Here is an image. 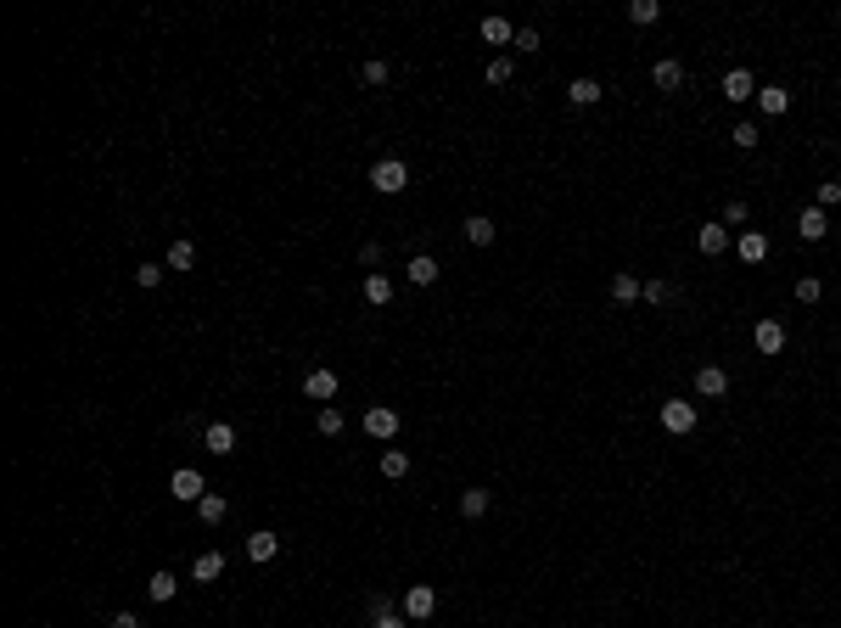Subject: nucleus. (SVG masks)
Instances as JSON below:
<instances>
[{"label": "nucleus", "instance_id": "34", "mask_svg": "<svg viewBox=\"0 0 841 628\" xmlns=\"http://www.w3.org/2000/svg\"><path fill=\"white\" fill-rule=\"evenodd\" d=\"M813 202H819L825 214H836V208H841V174H825V180H813Z\"/></svg>", "mask_w": 841, "mask_h": 628}, {"label": "nucleus", "instance_id": "3", "mask_svg": "<svg viewBox=\"0 0 841 628\" xmlns=\"http://www.w3.org/2000/svg\"><path fill=\"white\" fill-rule=\"evenodd\" d=\"M365 180H371V191L376 197H404V191L415 186V174H410V163H404V157H376L371 169H365Z\"/></svg>", "mask_w": 841, "mask_h": 628}, {"label": "nucleus", "instance_id": "28", "mask_svg": "<svg viewBox=\"0 0 841 628\" xmlns=\"http://www.w3.org/2000/svg\"><path fill=\"white\" fill-rule=\"evenodd\" d=\"M275 556H281V533H270V528L247 533V561H275Z\"/></svg>", "mask_w": 841, "mask_h": 628}, {"label": "nucleus", "instance_id": "15", "mask_svg": "<svg viewBox=\"0 0 841 628\" xmlns=\"http://www.w3.org/2000/svg\"><path fill=\"white\" fill-rule=\"evenodd\" d=\"M404 281L421 286V292H432V286L443 281V258L427 253V247H421V253H410V258H404Z\"/></svg>", "mask_w": 841, "mask_h": 628}, {"label": "nucleus", "instance_id": "6", "mask_svg": "<svg viewBox=\"0 0 841 628\" xmlns=\"http://www.w3.org/2000/svg\"><path fill=\"white\" fill-rule=\"evenodd\" d=\"M606 79H595V73H572L567 85H561V101H567V113H595V107H606Z\"/></svg>", "mask_w": 841, "mask_h": 628}, {"label": "nucleus", "instance_id": "40", "mask_svg": "<svg viewBox=\"0 0 841 628\" xmlns=\"http://www.w3.org/2000/svg\"><path fill=\"white\" fill-rule=\"evenodd\" d=\"M365 612H371V617H382V612H399V606H393V595H387V589H371V600H365Z\"/></svg>", "mask_w": 841, "mask_h": 628}, {"label": "nucleus", "instance_id": "18", "mask_svg": "<svg viewBox=\"0 0 841 628\" xmlns=\"http://www.w3.org/2000/svg\"><path fill=\"white\" fill-rule=\"evenodd\" d=\"M399 427H404V415L393 410V404H371V410H365V432H371L376 443H393Z\"/></svg>", "mask_w": 841, "mask_h": 628}, {"label": "nucleus", "instance_id": "1", "mask_svg": "<svg viewBox=\"0 0 841 628\" xmlns=\"http://www.w3.org/2000/svg\"><path fill=\"white\" fill-rule=\"evenodd\" d=\"M656 427H662V438H690L701 427V404L685 399V393H668L656 404Z\"/></svg>", "mask_w": 841, "mask_h": 628}, {"label": "nucleus", "instance_id": "38", "mask_svg": "<svg viewBox=\"0 0 841 628\" xmlns=\"http://www.w3.org/2000/svg\"><path fill=\"white\" fill-rule=\"evenodd\" d=\"M169 270L180 275V270H197V242H174L169 247Z\"/></svg>", "mask_w": 841, "mask_h": 628}, {"label": "nucleus", "instance_id": "26", "mask_svg": "<svg viewBox=\"0 0 841 628\" xmlns=\"http://www.w3.org/2000/svg\"><path fill=\"white\" fill-rule=\"evenodd\" d=\"M477 40H483V45H505V51H511L516 23H511V17H499V12H488L483 23H477Z\"/></svg>", "mask_w": 841, "mask_h": 628}, {"label": "nucleus", "instance_id": "29", "mask_svg": "<svg viewBox=\"0 0 841 628\" xmlns=\"http://www.w3.org/2000/svg\"><path fill=\"white\" fill-rule=\"evenodd\" d=\"M359 292H365V303H371V309H387V303H393V275L371 270V275H365V286H359Z\"/></svg>", "mask_w": 841, "mask_h": 628}, {"label": "nucleus", "instance_id": "17", "mask_svg": "<svg viewBox=\"0 0 841 628\" xmlns=\"http://www.w3.org/2000/svg\"><path fill=\"white\" fill-rule=\"evenodd\" d=\"M673 303H679V281L645 275V286H640V309H645V314H662V309H673Z\"/></svg>", "mask_w": 841, "mask_h": 628}, {"label": "nucleus", "instance_id": "22", "mask_svg": "<svg viewBox=\"0 0 841 628\" xmlns=\"http://www.w3.org/2000/svg\"><path fill=\"white\" fill-rule=\"evenodd\" d=\"M483 85L488 90H511L516 85V57L511 51H494V57L483 62Z\"/></svg>", "mask_w": 841, "mask_h": 628}, {"label": "nucleus", "instance_id": "36", "mask_svg": "<svg viewBox=\"0 0 841 628\" xmlns=\"http://www.w3.org/2000/svg\"><path fill=\"white\" fill-rule=\"evenodd\" d=\"M197 516L208 522V528H219V522L230 516V500H225V494H202V500H197Z\"/></svg>", "mask_w": 841, "mask_h": 628}, {"label": "nucleus", "instance_id": "42", "mask_svg": "<svg viewBox=\"0 0 841 628\" xmlns=\"http://www.w3.org/2000/svg\"><path fill=\"white\" fill-rule=\"evenodd\" d=\"M371 628H415L404 612H382V617H371Z\"/></svg>", "mask_w": 841, "mask_h": 628}, {"label": "nucleus", "instance_id": "37", "mask_svg": "<svg viewBox=\"0 0 841 628\" xmlns=\"http://www.w3.org/2000/svg\"><path fill=\"white\" fill-rule=\"evenodd\" d=\"M359 79H365V85H371V90H387V85H393V62L371 57V62H365V68H359Z\"/></svg>", "mask_w": 841, "mask_h": 628}, {"label": "nucleus", "instance_id": "5", "mask_svg": "<svg viewBox=\"0 0 841 628\" xmlns=\"http://www.w3.org/2000/svg\"><path fill=\"white\" fill-rule=\"evenodd\" d=\"M785 348H791V320H785V314H757L752 320V354L780 359Z\"/></svg>", "mask_w": 841, "mask_h": 628}, {"label": "nucleus", "instance_id": "43", "mask_svg": "<svg viewBox=\"0 0 841 628\" xmlns=\"http://www.w3.org/2000/svg\"><path fill=\"white\" fill-rule=\"evenodd\" d=\"M107 628H141V617H135V612H113V623H107Z\"/></svg>", "mask_w": 841, "mask_h": 628}, {"label": "nucleus", "instance_id": "10", "mask_svg": "<svg viewBox=\"0 0 841 628\" xmlns=\"http://www.w3.org/2000/svg\"><path fill=\"white\" fill-rule=\"evenodd\" d=\"M757 118L763 124H780V118H791V107H797V96H791V85L785 79H763V90H757Z\"/></svg>", "mask_w": 841, "mask_h": 628}, {"label": "nucleus", "instance_id": "8", "mask_svg": "<svg viewBox=\"0 0 841 628\" xmlns=\"http://www.w3.org/2000/svg\"><path fill=\"white\" fill-rule=\"evenodd\" d=\"M645 79H651V90H662V96H685L690 90V62L685 57H656L651 68H645Z\"/></svg>", "mask_w": 841, "mask_h": 628}, {"label": "nucleus", "instance_id": "39", "mask_svg": "<svg viewBox=\"0 0 841 628\" xmlns=\"http://www.w3.org/2000/svg\"><path fill=\"white\" fill-rule=\"evenodd\" d=\"M163 275H169V264H135V281L141 286H163Z\"/></svg>", "mask_w": 841, "mask_h": 628}, {"label": "nucleus", "instance_id": "14", "mask_svg": "<svg viewBox=\"0 0 841 628\" xmlns=\"http://www.w3.org/2000/svg\"><path fill=\"white\" fill-rule=\"evenodd\" d=\"M460 242H466L471 253H488V247L499 242V219L483 214V208H477V214H466V219H460Z\"/></svg>", "mask_w": 841, "mask_h": 628}, {"label": "nucleus", "instance_id": "19", "mask_svg": "<svg viewBox=\"0 0 841 628\" xmlns=\"http://www.w3.org/2000/svg\"><path fill=\"white\" fill-rule=\"evenodd\" d=\"M337 387H343V382H337V371H331V365H314V371L303 376V399L331 404V399H337Z\"/></svg>", "mask_w": 841, "mask_h": 628}, {"label": "nucleus", "instance_id": "35", "mask_svg": "<svg viewBox=\"0 0 841 628\" xmlns=\"http://www.w3.org/2000/svg\"><path fill=\"white\" fill-rule=\"evenodd\" d=\"M219 572H225V556H219V550H202V556L191 561V578H197V584H214Z\"/></svg>", "mask_w": 841, "mask_h": 628}, {"label": "nucleus", "instance_id": "33", "mask_svg": "<svg viewBox=\"0 0 841 628\" xmlns=\"http://www.w3.org/2000/svg\"><path fill=\"white\" fill-rule=\"evenodd\" d=\"M202 443H208L214 455H236V427H230V421H214V427L202 432Z\"/></svg>", "mask_w": 841, "mask_h": 628}, {"label": "nucleus", "instance_id": "30", "mask_svg": "<svg viewBox=\"0 0 841 628\" xmlns=\"http://www.w3.org/2000/svg\"><path fill=\"white\" fill-rule=\"evenodd\" d=\"M174 595H180V578H174L169 567H163V572H152V578H146V600H157V606H169Z\"/></svg>", "mask_w": 841, "mask_h": 628}, {"label": "nucleus", "instance_id": "23", "mask_svg": "<svg viewBox=\"0 0 841 628\" xmlns=\"http://www.w3.org/2000/svg\"><path fill=\"white\" fill-rule=\"evenodd\" d=\"M376 471H382L387 483H404V477L415 471V455H410V449H393V443H387L382 455H376Z\"/></svg>", "mask_w": 841, "mask_h": 628}, {"label": "nucleus", "instance_id": "41", "mask_svg": "<svg viewBox=\"0 0 841 628\" xmlns=\"http://www.w3.org/2000/svg\"><path fill=\"white\" fill-rule=\"evenodd\" d=\"M382 242H365V247H359V264H365V270H376V264H382Z\"/></svg>", "mask_w": 841, "mask_h": 628}, {"label": "nucleus", "instance_id": "4", "mask_svg": "<svg viewBox=\"0 0 841 628\" xmlns=\"http://www.w3.org/2000/svg\"><path fill=\"white\" fill-rule=\"evenodd\" d=\"M757 90H763V79L752 73V62H729L718 73V101H729V107H752Z\"/></svg>", "mask_w": 841, "mask_h": 628}, {"label": "nucleus", "instance_id": "12", "mask_svg": "<svg viewBox=\"0 0 841 628\" xmlns=\"http://www.w3.org/2000/svg\"><path fill=\"white\" fill-rule=\"evenodd\" d=\"M696 253L707 258V264H724V258L735 253V230H729V225H718V219L696 225Z\"/></svg>", "mask_w": 841, "mask_h": 628}, {"label": "nucleus", "instance_id": "27", "mask_svg": "<svg viewBox=\"0 0 841 628\" xmlns=\"http://www.w3.org/2000/svg\"><path fill=\"white\" fill-rule=\"evenodd\" d=\"M623 17L634 23V29H656V23H662L668 12H662V0H628V6H623Z\"/></svg>", "mask_w": 841, "mask_h": 628}, {"label": "nucleus", "instance_id": "25", "mask_svg": "<svg viewBox=\"0 0 841 628\" xmlns=\"http://www.w3.org/2000/svg\"><path fill=\"white\" fill-rule=\"evenodd\" d=\"M718 225H729L735 236H741V230H752V197H735V191H729L724 208H718Z\"/></svg>", "mask_w": 841, "mask_h": 628}, {"label": "nucleus", "instance_id": "31", "mask_svg": "<svg viewBox=\"0 0 841 628\" xmlns=\"http://www.w3.org/2000/svg\"><path fill=\"white\" fill-rule=\"evenodd\" d=\"M539 51H544V29L539 23H522L511 40V57H539Z\"/></svg>", "mask_w": 841, "mask_h": 628}, {"label": "nucleus", "instance_id": "9", "mask_svg": "<svg viewBox=\"0 0 841 628\" xmlns=\"http://www.w3.org/2000/svg\"><path fill=\"white\" fill-rule=\"evenodd\" d=\"M438 606H443L438 584H404V600H399V612L410 617L415 628H427L432 617H438Z\"/></svg>", "mask_w": 841, "mask_h": 628}, {"label": "nucleus", "instance_id": "32", "mask_svg": "<svg viewBox=\"0 0 841 628\" xmlns=\"http://www.w3.org/2000/svg\"><path fill=\"white\" fill-rule=\"evenodd\" d=\"M314 432H320V438H343V432H348V415L337 410V404H320V415H314Z\"/></svg>", "mask_w": 841, "mask_h": 628}, {"label": "nucleus", "instance_id": "20", "mask_svg": "<svg viewBox=\"0 0 841 628\" xmlns=\"http://www.w3.org/2000/svg\"><path fill=\"white\" fill-rule=\"evenodd\" d=\"M763 129H769L763 118H735V124L724 129V135H729V146H735V152H746V157H752L757 146H763Z\"/></svg>", "mask_w": 841, "mask_h": 628}, {"label": "nucleus", "instance_id": "2", "mask_svg": "<svg viewBox=\"0 0 841 628\" xmlns=\"http://www.w3.org/2000/svg\"><path fill=\"white\" fill-rule=\"evenodd\" d=\"M690 387H696V404H724L735 393V371L718 365V359H701L696 371H690Z\"/></svg>", "mask_w": 841, "mask_h": 628}, {"label": "nucleus", "instance_id": "13", "mask_svg": "<svg viewBox=\"0 0 841 628\" xmlns=\"http://www.w3.org/2000/svg\"><path fill=\"white\" fill-rule=\"evenodd\" d=\"M640 286H645V275L640 270H612V281H606V303H612V309H640Z\"/></svg>", "mask_w": 841, "mask_h": 628}, {"label": "nucleus", "instance_id": "16", "mask_svg": "<svg viewBox=\"0 0 841 628\" xmlns=\"http://www.w3.org/2000/svg\"><path fill=\"white\" fill-rule=\"evenodd\" d=\"M455 511H460V522H483V516L494 511V488H488V483H466L455 494Z\"/></svg>", "mask_w": 841, "mask_h": 628}, {"label": "nucleus", "instance_id": "24", "mask_svg": "<svg viewBox=\"0 0 841 628\" xmlns=\"http://www.w3.org/2000/svg\"><path fill=\"white\" fill-rule=\"evenodd\" d=\"M169 494H174V500H191V505H197L202 494H208V483H202L197 466H180V471L169 477Z\"/></svg>", "mask_w": 841, "mask_h": 628}, {"label": "nucleus", "instance_id": "21", "mask_svg": "<svg viewBox=\"0 0 841 628\" xmlns=\"http://www.w3.org/2000/svg\"><path fill=\"white\" fill-rule=\"evenodd\" d=\"M791 298H797L802 309H819V303H825V275H813V270H791Z\"/></svg>", "mask_w": 841, "mask_h": 628}, {"label": "nucleus", "instance_id": "11", "mask_svg": "<svg viewBox=\"0 0 841 628\" xmlns=\"http://www.w3.org/2000/svg\"><path fill=\"white\" fill-rule=\"evenodd\" d=\"M729 258H735V264H741V270H763V264H769V258H774V236H769V230H741V236H735V253H729Z\"/></svg>", "mask_w": 841, "mask_h": 628}, {"label": "nucleus", "instance_id": "7", "mask_svg": "<svg viewBox=\"0 0 841 628\" xmlns=\"http://www.w3.org/2000/svg\"><path fill=\"white\" fill-rule=\"evenodd\" d=\"M791 230H797V242H802V247H825V242H830V230H836V214H825V208L808 197V202L797 208V219H791Z\"/></svg>", "mask_w": 841, "mask_h": 628}]
</instances>
